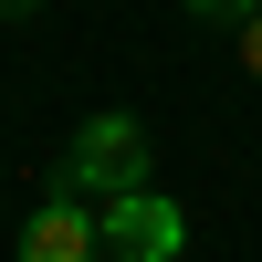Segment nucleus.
<instances>
[{"instance_id":"1","label":"nucleus","mask_w":262,"mask_h":262,"mask_svg":"<svg viewBox=\"0 0 262 262\" xmlns=\"http://www.w3.org/2000/svg\"><path fill=\"white\" fill-rule=\"evenodd\" d=\"M63 200H126V189H147V126L137 116H84L74 126V147H63Z\"/></svg>"},{"instance_id":"2","label":"nucleus","mask_w":262,"mask_h":262,"mask_svg":"<svg viewBox=\"0 0 262 262\" xmlns=\"http://www.w3.org/2000/svg\"><path fill=\"white\" fill-rule=\"evenodd\" d=\"M95 231H105V252H116V262H179V252H189L179 200H158V189H126V200H105V210H95Z\"/></svg>"},{"instance_id":"3","label":"nucleus","mask_w":262,"mask_h":262,"mask_svg":"<svg viewBox=\"0 0 262 262\" xmlns=\"http://www.w3.org/2000/svg\"><path fill=\"white\" fill-rule=\"evenodd\" d=\"M21 262H105V231H95V210L53 189V200L32 210V231H21Z\"/></svg>"},{"instance_id":"4","label":"nucleus","mask_w":262,"mask_h":262,"mask_svg":"<svg viewBox=\"0 0 262 262\" xmlns=\"http://www.w3.org/2000/svg\"><path fill=\"white\" fill-rule=\"evenodd\" d=\"M189 11H200V21H252L262 0H189Z\"/></svg>"},{"instance_id":"5","label":"nucleus","mask_w":262,"mask_h":262,"mask_svg":"<svg viewBox=\"0 0 262 262\" xmlns=\"http://www.w3.org/2000/svg\"><path fill=\"white\" fill-rule=\"evenodd\" d=\"M242 74H252V84H262V11H252V21H242Z\"/></svg>"},{"instance_id":"6","label":"nucleus","mask_w":262,"mask_h":262,"mask_svg":"<svg viewBox=\"0 0 262 262\" xmlns=\"http://www.w3.org/2000/svg\"><path fill=\"white\" fill-rule=\"evenodd\" d=\"M0 11H32V0H0Z\"/></svg>"}]
</instances>
